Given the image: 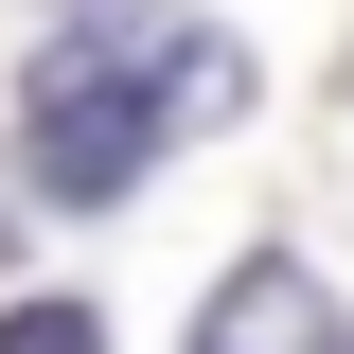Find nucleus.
Returning <instances> with one entry per match:
<instances>
[{"instance_id":"3","label":"nucleus","mask_w":354,"mask_h":354,"mask_svg":"<svg viewBox=\"0 0 354 354\" xmlns=\"http://www.w3.org/2000/svg\"><path fill=\"white\" fill-rule=\"evenodd\" d=\"M0 354H106V319H88V301H18V319H0Z\"/></svg>"},{"instance_id":"1","label":"nucleus","mask_w":354,"mask_h":354,"mask_svg":"<svg viewBox=\"0 0 354 354\" xmlns=\"http://www.w3.org/2000/svg\"><path fill=\"white\" fill-rule=\"evenodd\" d=\"M248 124V53L177 0H71L36 53H18V160H36L53 213H106L160 177V142Z\"/></svg>"},{"instance_id":"2","label":"nucleus","mask_w":354,"mask_h":354,"mask_svg":"<svg viewBox=\"0 0 354 354\" xmlns=\"http://www.w3.org/2000/svg\"><path fill=\"white\" fill-rule=\"evenodd\" d=\"M195 354H354V319H337L319 266H230L195 301Z\"/></svg>"}]
</instances>
